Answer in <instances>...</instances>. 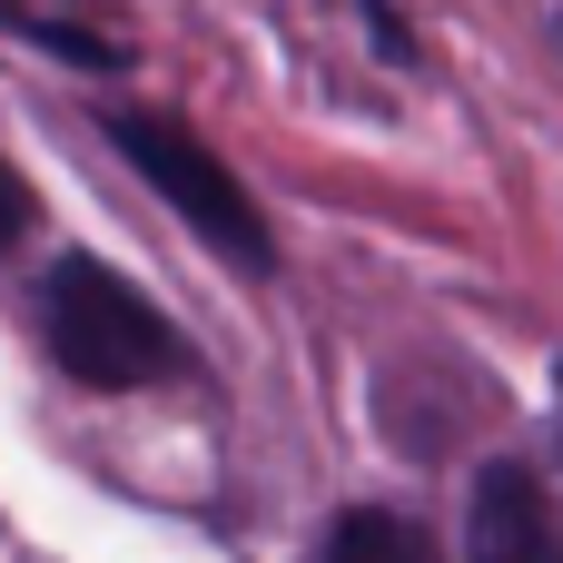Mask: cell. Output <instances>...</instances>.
<instances>
[{"label": "cell", "instance_id": "6", "mask_svg": "<svg viewBox=\"0 0 563 563\" xmlns=\"http://www.w3.org/2000/svg\"><path fill=\"white\" fill-rule=\"evenodd\" d=\"M30 228H40V198H30V178H20V168L0 158V257H10V247H20Z\"/></svg>", "mask_w": 563, "mask_h": 563}, {"label": "cell", "instance_id": "5", "mask_svg": "<svg viewBox=\"0 0 563 563\" xmlns=\"http://www.w3.org/2000/svg\"><path fill=\"white\" fill-rule=\"evenodd\" d=\"M356 20H366V40H376V59H386V69H426V40L396 20V0H356Z\"/></svg>", "mask_w": 563, "mask_h": 563}, {"label": "cell", "instance_id": "7", "mask_svg": "<svg viewBox=\"0 0 563 563\" xmlns=\"http://www.w3.org/2000/svg\"><path fill=\"white\" fill-rule=\"evenodd\" d=\"M40 20V0H0V30H30Z\"/></svg>", "mask_w": 563, "mask_h": 563}, {"label": "cell", "instance_id": "2", "mask_svg": "<svg viewBox=\"0 0 563 563\" xmlns=\"http://www.w3.org/2000/svg\"><path fill=\"white\" fill-rule=\"evenodd\" d=\"M109 129V148L178 208V228H198L228 267H247V277H267L277 267V238H267V218H257V198H247V178L178 119V109H109L99 119Z\"/></svg>", "mask_w": 563, "mask_h": 563}, {"label": "cell", "instance_id": "8", "mask_svg": "<svg viewBox=\"0 0 563 563\" xmlns=\"http://www.w3.org/2000/svg\"><path fill=\"white\" fill-rule=\"evenodd\" d=\"M554 386H563V356H554Z\"/></svg>", "mask_w": 563, "mask_h": 563}, {"label": "cell", "instance_id": "4", "mask_svg": "<svg viewBox=\"0 0 563 563\" xmlns=\"http://www.w3.org/2000/svg\"><path fill=\"white\" fill-rule=\"evenodd\" d=\"M317 563H445V544H435L416 515H396V505H346V515L327 525Z\"/></svg>", "mask_w": 563, "mask_h": 563}, {"label": "cell", "instance_id": "3", "mask_svg": "<svg viewBox=\"0 0 563 563\" xmlns=\"http://www.w3.org/2000/svg\"><path fill=\"white\" fill-rule=\"evenodd\" d=\"M465 544L475 563H563V505L554 485L515 455H495L475 475V505H465Z\"/></svg>", "mask_w": 563, "mask_h": 563}, {"label": "cell", "instance_id": "1", "mask_svg": "<svg viewBox=\"0 0 563 563\" xmlns=\"http://www.w3.org/2000/svg\"><path fill=\"white\" fill-rule=\"evenodd\" d=\"M40 346L89 396H139V386H168L198 366V346L158 317V297L89 247L49 257V277H40Z\"/></svg>", "mask_w": 563, "mask_h": 563}]
</instances>
